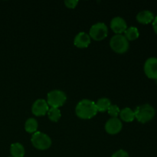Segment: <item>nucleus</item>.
Segmentation results:
<instances>
[{"mask_svg": "<svg viewBox=\"0 0 157 157\" xmlns=\"http://www.w3.org/2000/svg\"><path fill=\"white\" fill-rule=\"evenodd\" d=\"M107 111H108V113L110 116L113 117H117L120 113V112H121V110H120L119 107L117 105H110Z\"/></svg>", "mask_w": 157, "mask_h": 157, "instance_id": "obj_19", "label": "nucleus"}, {"mask_svg": "<svg viewBox=\"0 0 157 157\" xmlns=\"http://www.w3.org/2000/svg\"><path fill=\"white\" fill-rule=\"evenodd\" d=\"M10 153L12 157H24L25 149L19 143H15L11 145Z\"/></svg>", "mask_w": 157, "mask_h": 157, "instance_id": "obj_13", "label": "nucleus"}, {"mask_svg": "<svg viewBox=\"0 0 157 157\" xmlns=\"http://www.w3.org/2000/svg\"><path fill=\"white\" fill-rule=\"evenodd\" d=\"M110 44L111 48L119 54L125 53L129 48L128 40L123 35H116L112 37Z\"/></svg>", "mask_w": 157, "mask_h": 157, "instance_id": "obj_4", "label": "nucleus"}, {"mask_svg": "<svg viewBox=\"0 0 157 157\" xmlns=\"http://www.w3.org/2000/svg\"><path fill=\"white\" fill-rule=\"evenodd\" d=\"M74 44L76 47L80 48L88 47L89 44H90V35L85 32H80L75 36Z\"/></svg>", "mask_w": 157, "mask_h": 157, "instance_id": "obj_11", "label": "nucleus"}, {"mask_svg": "<svg viewBox=\"0 0 157 157\" xmlns=\"http://www.w3.org/2000/svg\"><path fill=\"white\" fill-rule=\"evenodd\" d=\"M123 124L121 121L117 117H112L105 124V130L109 134L114 135L122 130Z\"/></svg>", "mask_w": 157, "mask_h": 157, "instance_id": "obj_9", "label": "nucleus"}, {"mask_svg": "<svg viewBox=\"0 0 157 157\" xmlns=\"http://www.w3.org/2000/svg\"><path fill=\"white\" fill-rule=\"evenodd\" d=\"M124 33H125V35H124V36L126 37V38H127L128 41H133V40L136 39L140 35L138 29L136 27L128 28V29H126Z\"/></svg>", "mask_w": 157, "mask_h": 157, "instance_id": "obj_16", "label": "nucleus"}, {"mask_svg": "<svg viewBox=\"0 0 157 157\" xmlns=\"http://www.w3.org/2000/svg\"><path fill=\"white\" fill-rule=\"evenodd\" d=\"M120 117L125 122H132L134 120L135 114L131 109L126 107L120 112Z\"/></svg>", "mask_w": 157, "mask_h": 157, "instance_id": "obj_14", "label": "nucleus"}, {"mask_svg": "<svg viewBox=\"0 0 157 157\" xmlns=\"http://www.w3.org/2000/svg\"><path fill=\"white\" fill-rule=\"evenodd\" d=\"M78 3V0H67L64 2V4L69 9H74L77 6V4Z\"/></svg>", "mask_w": 157, "mask_h": 157, "instance_id": "obj_20", "label": "nucleus"}, {"mask_svg": "<svg viewBox=\"0 0 157 157\" xmlns=\"http://www.w3.org/2000/svg\"><path fill=\"white\" fill-rule=\"evenodd\" d=\"M154 15L149 10H144L140 12L136 15V20L142 24H148L154 19Z\"/></svg>", "mask_w": 157, "mask_h": 157, "instance_id": "obj_12", "label": "nucleus"}, {"mask_svg": "<svg viewBox=\"0 0 157 157\" xmlns=\"http://www.w3.org/2000/svg\"><path fill=\"white\" fill-rule=\"evenodd\" d=\"M108 29L103 22H98L91 26L90 29V37L96 41H101L107 36Z\"/></svg>", "mask_w": 157, "mask_h": 157, "instance_id": "obj_6", "label": "nucleus"}, {"mask_svg": "<svg viewBox=\"0 0 157 157\" xmlns=\"http://www.w3.org/2000/svg\"><path fill=\"white\" fill-rule=\"evenodd\" d=\"M32 145L36 149L44 150L48 149L52 145V140L47 134L41 132H35L32 136Z\"/></svg>", "mask_w": 157, "mask_h": 157, "instance_id": "obj_3", "label": "nucleus"}, {"mask_svg": "<svg viewBox=\"0 0 157 157\" xmlns=\"http://www.w3.org/2000/svg\"><path fill=\"white\" fill-rule=\"evenodd\" d=\"M48 105L47 101L43 99H38L35 101L32 105V113L35 116H44L48 111Z\"/></svg>", "mask_w": 157, "mask_h": 157, "instance_id": "obj_8", "label": "nucleus"}, {"mask_svg": "<svg viewBox=\"0 0 157 157\" xmlns=\"http://www.w3.org/2000/svg\"><path fill=\"white\" fill-rule=\"evenodd\" d=\"M156 110L154 107L149 104H143V105L139 106L136 108L134 111L135 117L137 119L139 122L142 124L151 121L155 116Z\"/></svg>", "mask_w": 157, "mask_h": 157, "instance_id": "obj_2", "label": "nucleus"}, {"mask_svg": "<svg viewBox=\"0 0 157 157\" xmlns=\"http://www.w3.org/2000/svg\"><path fill=\"white\" fill-rule=\"evenodd\" d=\"M96 107L98 109V111L101 112H104L106 110H107L110 107V106L111 105V103H110V101L107 98H101L98 101V102L96 103Z\"/></svg>", "mask_w": 157, "mask_h": 157, "instance_id": "obj_15", "label": "nucleus"}, {"mask_svg": "<svg viewBox=\"0 0 157 157\" xmlns=\"http://www.w3.org/2000/svg\"><path fill=\"white\" fill-rule=\"evenodd\" d=\"M153 29H154V32L157 34V16L154 18L153 21Z\"/></svg>", "mask_w": 157, "mask_h": 157, "instance_id": "obj_22", "label": "nucleus"}, {"mask_svg": "<svg viewBox=\"0 0 157 157\" xmlns=\"http://www.w3.org/2000/svg\"><path fill=\"white\" fill-rule=\"evenodd\" d=\"M110 28L117 35H122L127 29L125 20L121 17H115L110 21Z\"/></svg>", "mask_w": 157, "mask_h": 157, "instance_id": "obj_10", "label": "nucleus"}, {"mask_svg": "<svg viewBox=\"0 0 157 157\" xmlns=\"http://www.w3.org/2000/svg\"><path fill=\"white\" fill-rule=\"evenodd\" d=\"M67 100L66 94L61 90H55L48 94V104L52 107L58 108L65 103Z\"/></svg>", "mask_w": 157, "mask_h": 157, "instance_id": "obj_5", "label": "nucleus"}, {"mask_svg": "<svg viewBox=\"0 0 157 157\" xmlns=\"http://www.w3.org/2000/svg\"><path fill=\"white\" fill-rule=\"evenodd\" d=\"M77 116L81 119H90L94 117L98 113V109L94 102L90 100H82L77 105L76 109Z\"/></svg>", "mask_w": 157, "mask_h": 157, "instance_id": "obj_1", "label": "nucleus"}, {"mask_svg": "<svg viewBox=\"0 0 157 157\" xmlns=\"http://www.w3.org/2000/svg\"><path fill=\"white\" fill-rule=\"evenodd\" d=\"M144 72L149 78L157 79V58L151 57L146 61Z\"/></svg>", "mask_w": 157, "mask_h": 157, "instance_id": "obj_7", "label": "nucleus"}, {"mask_svg": "<svg viewBox=\"0 0 157 157\" xmlns=\"http://www.w3.org/2000/svg\"><path fill=\"white\" fill-rule=\"evenodd\" d=\"M48 115L49 120L52 121V122H58L60 118H61V113L58 108L52 107L48 111Z\"/></svg>", "mask_w": 157, "mask_h": 157, "instance_id": "obj_18", "label": "nucleus"}, {"mask_svg": "<svg viewBox=\"0 0 157 157\" xmlns=\"http://www.w3.org/2000/svg\"><path fill=\"white\" fill-rule=\"evenodd\" d=\"M111 157H130L127 152H126L124 150H120L115 153H113Z\"/></svg>", "mask_w": 157, "mask_h": 157, "instance_id": "obj_21", "label": "nucleus"}, {"mask_svg": "<svg viewBox=\"0 0 157 157\" xmlns=\"http://www.w3.org/2000/svg\"><path fill=\"white\" fill-rule=\"evenodd\" d=\"M25 129L28 133H35L38 129V122L34 118H29L25 124Z\"/></svg>", "mask_w": 157, "mask_h": 157, "instance_id": "obj_17", "label": "nucleus"}]
</instances>
